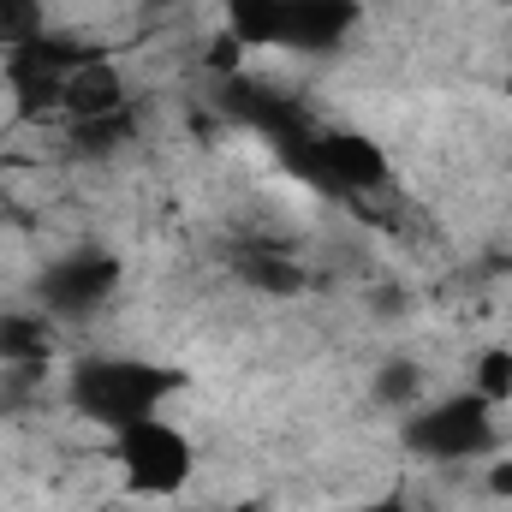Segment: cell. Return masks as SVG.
<instances>
[{
  "label": "cell",
  "instance_id": "obj_13",
  "mask_svg": "<svg viewBox=\"0 0 512 512\" xmlns=\"http://www.w3.org/2000/svg\"><path fill=\"white\" fill-rule=\"evenodd\" d=\"M483 489H489L495 501H512V459H507V453H495V459H489V471H483Z\"/></svg>",
  "mask_w": 512,
  "mask_h": 512
},
{
  "label": "cell",
  "instance_id": "obj_8",
  "mask_svg": "<svg viewBox=\"0 0 512 512\" xmlns=\"http://www.w3.org/2000/svg\"><path fill=\"white\" fill-rule=\"evenodd\" d=\"M60 358V322L36 304L0 310V370L6 376H42Z\"/></svg>",
  "mask_w": 512,
  "mask_h": 512
},
{
  "label": "cell",
  "instance_id": "obj_7",
  "mask_svg": "<svg viewBox=\"0 0 512 512\" xmlns=\"http://www.w3.org/2000/svg\"><path fill=\"white\" fill-rule=\"evenodd\" d=\"M120 286H126V262L108 245H72V251L42 262L36 286H30V304L48 310L60 328H84V322L114 310Z\"/></svg>",
  "mask_w": 512,
  "mask_h": 512
},
{
  "label": "cell",
  "instance_id": "obj_12",
  "mask_svg": "<svg viewBox=\"0 0 512 512\" xmlns=\"http://www.w3.org/2000/svg\"><path fill=\"white\" fill-rule=\"evenodd\" d=\"M48 30V0H0V54Z\"/></svg>",
  "mask_w": 512,
  "mask_h": 512
},
{
  "label": "cell",
  "instance_id": "obj_5",
  "mask_svg": "<svg viewBox=\"0 0 512 512\" xmlns=\"http://www.w3.org/2000/svg\"><path fill=\"white\" fill-rule=\"evenodd\" d=\"M108 48H96V42H84V36H72V30H42V36H30V42H18V48H6L0 54V78H6V96H12V108H18V120H60V108H66V90L78 84V72L90 66V60H102Z\"/></svg>",
  "mask_w": 512,
  "mask_h": 512
},
{
  "label": "cell",
  "instance_id": "obj_6",
  "mask_svg": "<svg viewBox=\"0 0 512 512\" xmlns=\"http://www.w3.org/2000/svg\"><path fill=\"white\" fill-rule=\"evenodd\" d=\"M108 459H114L120 489L137 495V501H179L197 483V441L167 411L114 429L108 435Z\"/></svg>",
  "mask_w": 512,
  "mask_h": 512
},
{
  "label": "cell",
  "instance_id": "obj_9",
  "mask_svg": "<svg viewBox=\"0 0 512 512\" xmlns=\"http://www.w3.org/2000/svg\"><path fill=\"white\" fill-rule=\"evenodd\" d=\"M233 268H239V280L256 286L262 298H298L310 286V268L292 251H280V245H245V251L233 256Z\"/></svg>",
  "mask_w": 512,
  "mask_h": 512
},
{
  "label": "cell",
  "instance_id": "obj_3",
  "mask_svg": "<svg viewBox=\"0 0 512 512\" xmlns=\"http://www.w3.org/2000/svg\"><path fill=\"white\" fill-rule=\"evenodd\" d=\"M280 167L292 179H304L316 197H340V203H370L393 185V161L370 131L352 126H322V120H304L298 131H286L274 143Z\"/></svg>",
  "mask_w": 512,
  "mask_h": 512
},
{
  "label": "cell",
  "instance_id": "obj_14",
  "mask_svg": "<svg viewBox=\"0 0 512 512\" xmlns=\"http://www.w3.org/2000/svg\"><path fill=\"white\" fill-rule=\"evenodd\" d=\"M352 512H417V507H411L399 489H387V495H370V501H358Z\"/></svg>",
  "mask_w": 512,
  "mask_h": 512
},
{
  "label": "cell",
  "instance_id": "obj_11",
  "mask_svg": "<svg viewBox=\"0 0 512 512\" xmlns=\"http://www.w3.org/2000/svg\"><path fill=\"white\" fill-rule=\"evenodd\" d=\"M471 393H483L489 405H512V346H483L471 364Z\"/></svg>",
  "mask_w": 512,
  "mask_h": 512
},
{
  "label": "cell",
  "instance_id": "obj_4",
  "mask_svg": "<svg viewBox=\"0 0 512 512\" xmlns=\"http://www.w3.org/2000/svg\"><path fill=\"white\" fill-rule=\"evenodd\" d=\"M399 441L423 465H477V459H495L501 453V405H489L471 387L429 393L423 405H411L399 417Z\"/></svg>",
  "mask_w": 512,
  "mask_h": 512
},
{
  "label": "cell",
  "instance_id": "obj_15",
  "mask_svg": "<svg viewBox=\"0 0 512 512\" xmlns=\"http://www.w3.org/2000/svg\"><path fill=\"white\" fill-rule=\"evenodd\" d=\"M507 96H512V72H507Z\"/></svg>",
  "mask_w": 512,
  "mask_h": 512
},
{
  "label": "cell",
  "instance_id": "obj_1",
  "mask_svg": "<svg viewBox=\"0 0 512 512\" xmlns=\"http://www.w3.org/2000/svg\"><path fill=\"white\" fill-rule=\"evenodd\" d=\"M191 387V376L167 358H143V352H78L66 358V411H78L84 423H96L102 435L143 423V417H161L167 399H179Z\"/></svg>",
  "mask_w": 512,
  "mask_h": 512
},
{
  "label": "cell",
  "instance_id": "obj_10",
  "mask_svg": "<svg viewBox=\"0 0 512 512\" xmlns=\"http://www.w3.org/2000/svg\"><path fill=\"white\" fill-rule=\"evenodd\" d=\"M370 399L382 405V411H411V405H423L429 399V376H423V364L417 358H387L382 370H376V382H370Z\"/></svg>",
  "mask_w": 512,
  "mask_h": 512
},
{
  "label": "cell",
  "instance_id": "obj_2",
  "mask_svg": "<svg viewBox=\"0 0 512 512\" xmlns=\"http://www.w3.org/2000/svg\"><path fill=\"white\" fill-rule=\"evenodd\" d=\"M221 30L245 54L328 60L358 30V0H221Z\"/></svg>",
  "mask_w": 512,
  "mask_h": 512
}]
</instances>
